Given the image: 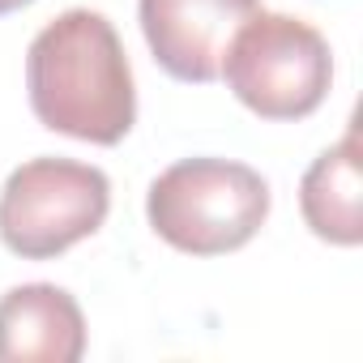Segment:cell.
I'll return each mask as SVG.
<instances>
[{"instance_id":"1","label":"cell","mask_w":363,"mask_h":363,"mask_svg":"<svg viewBox=\"0 0 363 363\" xmlns=\"http://www.w3.org/2000/svg\"><path fill=\"white\" fill-rule=\"evenodd\" d=\"M26 90L39 124L73 141L120 145L137 120L133 65L116 26L94 9H69L35 35Z\"/></svg>"},{"instance_id":"2","label":"cell","mask_w":363,"mask_h":363,"mask_svg":"<svg viewBox=\"0 0 363 363\" xmlns=\"http://www.w3.org/2000/svg\"><path fill=\"white\" fill-rule=\"evenodd\" d=\"M269 184L248 162L184 158L171 162L145 193V218L158 240L193 257L244 248L269 218Z\"/></svg>"},{"instance_id":"3","label":"cell","mask_w":363,"mask_h":363,"mask_svg":"<svg viewBox=\"0 0 363 363\" xmlns=\"http://www.w3.org/2000/svg\"><path fill=\"white\" fill-rule=\"evenodd\" d=\"M231 94L261 120H303L333 86L325 35L291 13L257 9L227 43L223 69Z\"/></svg>"},{"instance_id":"4","label":"cell","mask_w":363,"mask_h":363,"mask_svg":"<svg viewBox=\"0 0 363 363\" xmlns=\"http://www.w3.org/2000/svg\"><path fill=\"white\" fill-rule=\"evenodd\" d=\"M111 210V184L90 162L30 158L0 189V240L26 261H52L90 240Z\"/></svg>"},{"instance_id":"5","label":"cell","mask_w":363,"mask_h":363,"mask_svg":"<svg viewBox=\"0 0 363 363\" xmlns=\"http://www.w3.org/2000/svg\"><path fill=\"white\" fill-rule=\"evenodd\" d=\"M261 9V0H137L141 35L175 82H214L231 35Z\"/></svg>"},{"instance_id":"6","label":"cell","mask_w":363,"mask_h":363,"mask_svg":"<svg viewBox=\"0 0 363 363\" xmlns=\"http://www.w3.org/2000/svg\"><path fill=\"white\" fill-rule=\"evenodd\" d=\"M86 316L65 286L26 282L0 295V363H77Z\"/></svg>"},{"instance_id":"7","label":"cell","mask_w":363,"mask_h":363,"mask_svg":"<svg viewBox=\"0 0 363 363\" xmlns=\"http://www.w3.org/2000/svg\"><path fill=\"white\" fill-rule=\"evenodd\" d=\"M359 133L346 128L337 145H329L299 184V210L316 240L354 248L363 240V162H359Z\"/></svg>"},{"instance_id":"8","label":"cell","mask_w":363,"mask_h":363,"mask_svg":"<svg viewBox=\"0 0 363 363\" xmlns=\"http://www.w3.org/2000/svg\"><path fill=\"white\" fill-rule=\"evenodd\" d=\"M26 5H35V0H0V18H5V13H18V9H26Z\"/></svg>"}]
</instances>
